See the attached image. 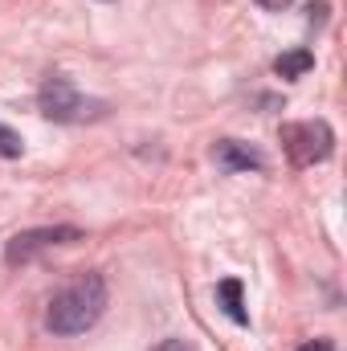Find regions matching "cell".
Masks as SVG:
<instances>
[{
  "instance_id": "obj_1",
  "label": "cell",
  "mask_w": 347,
  "mask_h": 351,
  "mask_svg": "<svg viewBox=\"0 0 347 351\" xmlns=\"http://www.w3.org/2000/svg\"><path fill=\"white\" fill-rule=\"evenodd\" d=\"M106 302H110L106 278L102 274H82V278H74L70 286H62L49 298V306H45V331L58 335V339L86 335L90 327L106 315Z\"/></svg>"
},
{
  "instance_id": "obj_8",
  "label": "cell",
  "mask_w": 347,
  "mask_h": 351,
  "mask_svg": "<svg viewBox=\"0 0 347 351\" xmlns=\"http://www.w3.org/2000/svg\"><path fill=\"white\" fill-rule=\"evenodd\" d=\"M21 152H25V139H21L12 127H4V123H0V160H16Z\"/></svg>"
},
{
  "instance_id": "obj_9",
  "label": "cell",
  "mask_w": 347,
  "mask_h": 351,
  "mask_svg": "<svg viewBox=\"0 0 347 351\" xmlns=\"http://www.w3.org/2000/svg\"><path fill=\"white\" fill-rule=\"evenodd\" d=\"M152 351H196V348H192L188 339H176V335H168V339H160Z\"/></svg>"
},
{
  "instance_id": "obj_7",
  "label": "cell",
  "mask_w": 347,
  "mask_h": 351,
  "mask_svg": "<svg viewBox=\"0 0 347 351\" xmlns=\"http://www.w3.org/2000/svg\"><path fill=\"white\" fill-rule=\"evenodd\" d=\"M307 70H315V53H311V49H286V53H278V58H274V74H278V78H286V82L302 78Z\"/></svg>"
},
{
  "instance_id": "obj_2",
  "label": "cell",
  "mask_w": 347,
  "mask_h": 351,
  "mask_svg": "<svg viewBox=\"0 0 347 351\" xmlns=\"http://www.w3.org/2000/svg\"><path fill=\"white\" fill-rule=\"evenodd\" d=\"M37 110L49 119V123H98L110 114V102L106 98H94L82 94L70 78H45L37 90Z\"/></svg>"
},
{
  "instance_id": "obj_3",
  "label": "cell",
  "mask_w": 347,
  "mask_h": 351,
  "mask_svg": "<svg viewBox=\"0 0 347 351\" xmlns=\"http://www.w3.org/2000/svg\"><path fill=\"white\" fill-rule=\"evenodd\" d=\"M282 139V152L294 168H315V164H327L331 152H335V131L327 119H302V123H282L278 131Z\"/></svg>"
},
{
  "instance_id": "obj_6",
  "label": "cell",
  "mask_w": 347,
  "mask_h": 351,
  "mask_svg": "<svg viewBox=\"0 0 347 351\" xmlns=\"http://www.w3.org/2000/svg\"><path fill=\"white\" fill-rule=\"evenodd\" d=\"M217 306H221L237 327H250V311H246V302H241V278L217 282Z\"/></svg>"
},
{
  "instance_id": "obj_11",
  "label": "cell",
  "mask_w": 347,
  "mask_h": 351,
  "mask_svg": "<svg viewBox=\"0 0 347 351\" xmlns=\"http://www.w3.org/2000/svg\"><path fill=\"white\" fill-rule=\"evenodd\" d=\"M298 351H335V348H331V343H302Z\"/></svg>"
},
{
  "instance_id": "obj_4",
  "label": "cell",
  "mask_w": 347,
  "mask_h": 351,
  "mask_svg": "<svg viewBox=\"0 0 347 351\" xmlns=\"http://www.w3.org/2000/svg\"><path fill=\"white\" fill-rule=\"evenodd\" d=\"M74 241H82V229H78V225H41V229H25V233L8 237L4 262L8 265L37 262L41 254H49V250H58V245H74Z\"/></svg>"
},
{
  "instance_id": "obj_5",
  "label": "cell",
  "mask_w": 347,
  "mask_h": 351,
  "mask_svg": "<svg viewBox=\"0 0 347 351\" xmlns=\"http://www.w3.org/2000/svg\"><path fill=\"white\" fill-rule=\"evenodd\" d=\"M213 160L225 176H241V172H261L265 160H261L258 147L241 143V139H217L213 143Z\"/></svg>"
},
{
  "instance_id": "obj_10",
  "label": "cell",
  "mask_w": 347,
  "mask_h": 351,
  "mask_svg": "<svg viewBox=\"0 0 347 351\" xmlns=\"http://www.w3.org/2000/svg\"><path fill=\"white\" fill-rule=\"evenodd\" d=\"M258 4L265 8V12H282V8H290L294 0H258Z\"/></svg>"
}]
</instances>
